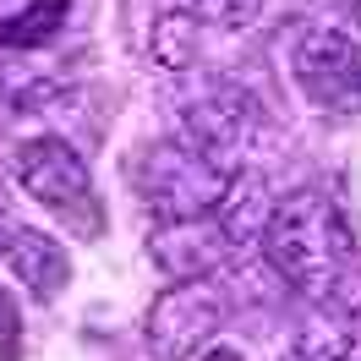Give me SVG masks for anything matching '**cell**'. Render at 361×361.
Returning <instances> with one entry per match:
<instances>
[{
  "label": "cell",
  "instance_id": "6da1fadb",
  "mask_svg": "<svg viewBox=\"0 0 361 361\" xmlns=\"http://www.w3.org/2000/svg\"><path fill=\"white\" fill-rule=\"evenodd\" d=\"M257 235H263L274 274L285 285H295L301 295H334L356 274V235L345 225L339 203L317 186L279 197Z\"/></svg>",
  "mask_w": 361,
  "mask_h": 361
},
{
  "label": "cell",
  "instance_id": "7a4b0ae2",
  "mask_svg": "<svg viewBox=\"0 0 361 361\" xmlns=\"http://www.w3.org/2000/svg\"><path fill=\"white\" fill-rule=\"evenodd\" d=\"M11 176H17V186H23L44 214H55L77 241L104 235V203H99L88 164L77 159L71 142H61V137H27V142H17Z\"/></svg>",
  "mask_w": 361,
  "mask_h": 361
},
{
  "label": "cell",
  "instance_id": "3957f363",
  "mask_svg": "<svg viewBox=\"0 0 361 361\" xmlns=\"http://www.w3.org/2000/svg\"><path fill=\"white\" fill-rule=\"evenodd\" d=\"M235 170H219L197 159L180 142H154L132 159V186L142 192V203L159 214V225H180V219H208L219 197L230 192Z\"/></svg>",
  "mask_w": 361,
  "mask_h": 361
},
{
  "label": "cell",
  "instance_id": "277c9868",
  "mask_svg": "<svg viewBox=\"0 0 361 361\" xmlns=\"http://www.w3.org/2000/svg\"><path fill=\"white\" fill-rule=\"evenodd\" d=\"M219 323H225V301L203 279H176L170 290L154 295V307L142 317V339L159 361H192L214 345Z\"/></svg>",
  "mask_w": 361,
  "mask_h": 361
},
{
  "label": "cell",
  "instance_id": "5b68a950",
  "mask_svg": "<svg viewBox=\"0 0 361 361\" xmlns=\"http://www.w3.org/2000/svg\"><path fill=\"white\" fill-rule=\"evenodd\" d=\"M295 82L323 110H361V39L339 27H307L295 44Z\"/></svg>",
  "mask_w": 361,
  "mask_h": 361
},
{
  "label": "cell",
  "instance_id": "8992f818",
  "mask_svg": "<svg viewBox=\"0 0 361 361\" xmlns=\"http://www.w3.org/2000/svg\"><path fill=\"white\" fill-rule=\"evenodd\" d=\"M252 137V104L241 99V93L230 88H214L208 99H197L192 110L180 115V148H192L197 159H208V164H219V170H230L235 164V154L247 148Z\"/></svg>",
  "mask_w": 361,
  "mask_h": 361
},
{
  "label": "cell",
  "instance_id": "52a82bcc",
  "mask_svg": "<svg viewBox=\"0 0 361 361\" xmlns=\"http://www.w3.org/2000/svg\"><path fill=\"white\" fill-rule=\"evenodd\" d=\"M148 247H154V263L164 274H176V279H203L208 269H219L230 257V241L219 219L208 214V219H180V225H159L148 235Z\"/></svg>",
  "mask_w": 361,
  "mask_h": 361
},
{
  "label": "cell",
  "instance_id": "ba28073f",
  "mask_svg": "<svg viewBox=\"0 0 361 361\" xmlns=\"http://www.w3.org/2000/svg\"><path fill=\"white\" fill-rule=\"evenodd\" d=\"M0 257H6V269L17 274L39 301H55V295L66 290V279H71L66 247H61V241H49L44 230H27V225L0 230Z\"/></svg>",
  "mask_w": 361,
  "mask_h": 361
},
{
  "label": "cell",
  "instance_id": "9c48e42d",
  "mask_svg": "<svg viewBox=\"0 0 361 361\" xmlns=\"http://www.w3.org/2000/svg\"><path fill=\"white\" fill-rule=\"evenodd\" d=\"M269 180L263 176H230V192L219 197V208H214V219H219V230H225L230 247H241L247 235H257L263 230V219H269Z\"/></svg>",
  "mask_w": 361,
  "mask_h": 361
},
{
  "label": "cell",
  "instance_id": "30bf717a",
  "mask_svg": "<svg viewBox=\"0 0 361 361\" xmlns=\"http://www.w3.org/2000/svg\"><path fill=\"white\" fill-rule=\"evenodd\" d=\"M66 0H0V44H33L61 27Z\"/></svg>",
  "mask_w": 361,
  "mask_h": 361
},
{
  "label": "cell",
  "instance_id": "8fae6325",
  "mask_svg": "<svg viewBox=\"0 0 361 361\" xmlns=\"http://www.w3.org/2000/svg\"><path fill=\"white\" fill-rule=\"evenodd\" d=\"M197 17L192 11H164L154 23V39H148V49H154V61L164 71H180V66H192L197 61Z\"/></svg>",
  "mask_w": 361,
  "mask_h": 361
},
{
  "label": "cell",
  "instance_id": "7c38bea8",
  "mask_svg": "<svg viewBox=\"0 0 361 361\" xmlns=\"http://www.w3.org/2000/svg\"><path fill=\"white\" fill-rule=\"evenodd\" d=\"M257 6H263V0H197V11H192V17H197V23H219V27H230V33H235V27H247L252 17H257Z\"/></svg>",
  "mask_w": 361,
  "mask_h": 361
},
{
  "label": "cell",
  "instance_id": "4fadbf2b",
  "mask_svg": "<svg viewBox=\"0 0 361 361\" xmlns=\"http://www.w3.org/2000/svg\"><path fill=\"white\" fill-rule=\"evenodd\" d=\"M23 350V317H17V301L0 290V361H17Z\"/></svg>",
  "mask_w": 361,
  "mask_h": 361
},
{
  "label": "cell",
  "instance_id": "5bb4252c",
  "mask_svg": "<svg viewBox=\"0 0 361 361\" xmlns=\"http://www.w3.org/2000/svg\"><path fill=\"white\" fill-rule=\"evenodd\" d=\"M285 361H356V356H350L339 339H334V345H323V339H307V345H301V350H290Z\"/></svg>",
  "mask_w": 361,
  "mask_h": 361
},
{
  "label": "cell",
  "instance_id": "9a60e30c",
  "mask_svg": "<svg viewBox=\"0 0 361 361\" xmlns=\"http://www.w3.org/2000/svg\"><path fill=\"white\" fill-rule=\"evenodd\" d=\"M197 361H241V356H235V350H225V345H208Z\"/></svg>",
  "mask_w": 361,
  "mask_h": 361
}]
</instances>
